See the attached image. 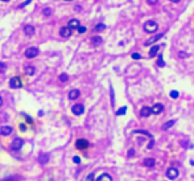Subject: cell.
Wrapping results in <instances>:
<instances>
[{
  "instance_id": "40",
  "label": "cell",
  "mask_w": 194,
  "mask_h": 181,
  "mask_svg": "<svg viewBox=\"0 0 194 181\" xmlns=\"http://www.w3.org/2000/svg\"><path fill=\"white\" fill-rule=\"evenodd\" d=\"M87 180H94V173H91L90 176H87Z\"/></svg>"
},
{
  "instance_id": "25",
  "label": "cell",
  "mask_w": 194,
  "mask_h": 181,
  "mask_svg": "<svg viewBox=\"0 0 194 181\" xmlns=\"http://www.w3.org/2000/svg\"><path fill=\"white\" fill-rule=\"evenodd\" d=\"M52 12H53V11H52V8H49V7H45L44 10H42V15L44 16H52Z\"/></svg>"
},
{
  "instance_id": "21",
  "label": "cell",
  "mask_w": 194,
  "mask_h": 181,
  "mask_svg": "<svg viewBox=\"0 0 194 181\" xmlns=\"http://www.w3.org/2000/svg\"><path fill=\"white\" fill-rule=\"evenodd\" d=\"M174 123H176V120H174V119H172V120H169V122H166L161 128H163L164 131H165V130H169L170 127H173V126H174Z\"/></svg>"
},
{
  "instance_id": "34",
  "label": "cell",
  "mask_w": 194,
  "mask_h": 181,
  "mask_svg": "<svg viewBox=\"0 0 194 181\" xmlns=\"http://www.w3.org/2000/svg\"><path fill=\"white\" fill-rule=\"evenodd\" d=\"M188 56H189V54L185 53V52H180V53H178V57H180V58H185V57H188Z\"/></svg>"
},
{
  "instance_id": "42",
  "label": "cell",
  "mask_w": 194,
  "mask_h": 181,
  "mask_svg": "<svg viewBox=\"0 0 194 181\" xmlns=\"http://www.w3.org/2000/svg\"><path fill=\"white\" fill-rule=\"evenodd\" d=\"M1 103H3V99H1V97H0V106H1Z\"/></svg>"
},
{
  "instance_id": "11",
  "label": "cell",
  "mask_w": 194,
  "mask_h": 181,
  "mask_svg": "<svg viewBox=\"0 0 194 181\" xmlns=\"http://www.w3.org/2000/svg\"><path fill=\"white\" fill-rule=\"evenodd\" d=\"M103 44V38L100 37V36H94V37H91V45L93 46H99V45Z\"/></svg>"
},
{
  "instance_id": "26",
  "label": "cell",
  "mask_w": 194,
  "mask_h": 181,
  "mask_svg": "<svg viewBox=\"0 0 194 181\" xmlns=\"http://www.w3.org/2000/svg\"><path fill=\"white\" fill-rule=\"evenodd\" d=\"M157 66H160V68L165 66V62H164V59H163V56H159V58H157Z\"/></svg>"
},
{
  "instance_id": "2",
  "label": "cell",
  "mask_w": 194,
  "mask_h": 181,
  "mask_svg": "<svg viewBox=\"0 0 194 181\" xmlns=\"http://www.w3.org/2000/svg\"><path fill=\"white\" fill-rule=\"evenodd\" d=\"M38 53H40L38 48H36V46H31V48H27V50H25L24 56L27 57V58H35L36 56H38Z\"/></svg>"
},
{
  "instance_id": "5",
  "label": "cell",
  "mask_w": 194,
  "mask_h": 181,
  "mask_svg": "<svg viewBox=\"0 0 194 181\" xmlns=\"http://www.w3.org/2000/svg\"><path fill=\"white\" fill-rule=\"evenodd\" d=\"M88 145H90V143H88L86 139H78V140L75 141V148L77 150H86V148H88Z\"/></svg>"
},
{
  "instance_id": "1",
  "label": "cell",
  "mask_w": 194,
  "mask_h": 181,
  "mask_svg": "<svg viewBox=\"0 0 194 181\" xmlns=\"http://www.w3.org/2000/svg\"><path fill=\"white\" fill-rule=\"evenodd\" d=\"M157 29H159L157 23L152 21V20H148V21L144 23V31L147 32V33H155Z\"/></svg>"
},
{
  "instance_id": "23",
  "label": "cell",
  "mask_w": 194,
  "mask_h": 181,
  "mask_svg": "<svg viewBox=\"0 0 194 181\" xmlns=\"http://www.w3.org/2000/svg\"><path fill=\"white\" fill-rule=\"evenodd\" d=\"M35 73H36V70L33 66H27V68H25V74L27 75H33Z\"/></svg>"
},
{
  "instance_id": "35",
  "label": "cell",
  "mask_w": 194,
  "mask_h": 181,
  "mask_svg": "<svg viewBox=\"0 0 194 181\" xmlns=\"http://www.w3.org/2000/svg\"><path fill=\"white\" fill-rule=\"evenodd\" d=\"M132 58H133V59H140L141 56L139 53H132Z\"/></svg>"
},
{
  "instance_id": "12",
  "label": "cell",
  "mask_w": 194,
  "mask_h": 181,
  "mask_svg": "<svg viewBox=\"0 0 194 181\" xmlns=\"http://www.w3.org/2000/svg\"><path fill=\"white\" fill-rule=\"evenodd\" d=\"M35 32H36V29H35V27L33 25H25L24 27V33H25V36H33L35 34Z\"/></svg>"
},
{
  "instance_id": "16",
  "label": "cell",
  "mask_w": 194,
  "mask_h": 181,
  "mask_svg": "<svg viewBox=\"0 0 194 181\" xmlns=\"http://www.w3.org/2000/svg\"><path fill=\"white\" fill-rule=\"evenodd\" d=\"M79 90H77V89H73V90H70V93H69V99H71V100H75V99H78L79 98Z\"/></svg>"
},
{
  "instance_id": "10",
  "label": "cell",
  "mask_w": 194,
  "mask_h": 181,
  "mask_svg": "<svg viewBox=\"0 0 194 181\" xmlns=\"http://www.w3.org/2000/svg\"><path fill=\"white\" fill-rule=\"evenodd\" d=\"M164 37V33H160V34H156V36H155V37H150L149 40H147L144 42V45L145 46H149V45H152V44H155V42H156V41H159L160 38H163Z\"/></svg>"
},
{
  "instance_id": "4",
  "label": "cell",
  "mask_w": 194,
  "mask_h": 181,
  "mask_svg": "<svg viewBox=\"0 0 194 181\" xmlns=\"http://www.w3.org/2000/svg\"><path fill=\"white\" fill-rule=\"evenodd\" d=\"M166 177L169 178V180H174V178H177V177H178V169L174 168V167L168 168V171H166Z\"/></svg>"
},
{
  "instance_id": "19",
  "label": "cell",
  "mask_w": 194,
  "mask_h": 181,
  "mask_svg": "<svg viewBox=\"0 0 194 181\" xmlns=\"http://www.w3.org/2000/svg\"><path fill=\"white\" fill-rule=\"evenodd\" d=\"M67 25H69V27H70L71 29H77L81 24H79V20H77V19H71V20L69 21V24H67Z\"/></svg>"
},
{
  "instance_id": "37",
  "label": "cell",
  "mask_w": 194,
  "mask_h": 181,
  "mask_svg": "<svg viewBox=\"0 0 194 181\" xmlns=\"http://www.w3.org/2000/svg\"><path fill=\"white\" fill-rule=\"evenodd\" d=\"M73 161H74L75 164H79V163H81V159H79L78 156H74L73 157Z\"/></svg>"
},
{
  "instance_id": "6",
  "label": "cell",
  "mask_w": 194,
  "mask_h": 181,
  "mask_svg": "<svg viewBox=\"0 0 194 181\" xmlns=\"http://www.w3.org/2000/svg\"><path fill=\"white\" fill-rule=\"evenodd\" d=\"M10 87H12V89H20V87H22L21 79H20L19 77H13V78H11V81H10Z\"/></svg>"
},
{
  "instance_id": "15",
  "label": "cell",
  "mask_w": 194,
  "mask_h": 181,
  "mask_svg": "<svg viewBox=\"0 0 194 181\" xmlns=\"http://www.w3.org/2000/svg\"><path fill=\"white\" fill-rule=\"evenodd\" d=\"M12 131H13L12 127H10V126H3V127L0 128V134L4 135V136H8Z\"/></svg>"
},
{
  "instance_id": "32",
  "label": "cell",
  "mask_w": 194,
  "mask_h": 181,
  "mask_svg": "<svg viewBox=\"0 0 194 181\" xmlns=\"http://www.w3.org/2000/svg\"><path fill=\"white\" fill-rule=\"evenodd\" d=\"M22 116H24V118L27 119V122H28L29 124H32V123H33V120H32V118H31V116H28V115H27V114H22Z\"/></svg>"
},
{
  "instance_id": "41",
  "label": "cell",
  "mask_w": 194,
  "mask_h": 181,
  "mask_svg": "<svg viewBox=\"0 0 194 181\" xmlns=\"http://www.w3.org/2000/svg\"><path fill=\"white\" fill-rule=\"evenodd\" d=\"M170 1H172V3H180L181 0H170Z\"/></svg>"
},
{
  "instance_id": "33",
  "label": "cell",
  "mask_w": 194,
  "mask_h": 181,
  "mask_svg": "<svg viewBox=\"0 0 194 181\" xmlns=\"http://www.w3.org/2000/svg\"><path fill=\"white\" fill-rule=\"evenodd\" d=\"M147 3L149 4V5H156V4L159 3V0H147Z\"/></svg>"
},
{
  "instance_id": "17",
  "label": "cell",
  "mask_w": 194,
  "mask_h": 181,
  "mask_svg": "<svg viewBox=\"0 0 194 181\" xmlns=\"http://www.w3.org/2000/svg\"><path fill=\"white\" fill-rule=\"evenodd\" d=\"M160 48H163V45H161V46H160V45H153V46L150 48V50H149V57H150V58H153V57L159 53Z\"/></svg>"
},
{
  "instance_id": "38",
  "label": "cell",
  "mask_w": 194,
  "mask_h": 181,
  "mask_svg": "<svg viewBox=\"0 0 194 181\" xmlns=\"http://www.w3.org/2000/svg\"><path fill=\"white\" fill-rule=\"evenodd\" d=\"M133 155H135V150H133V148H131V150L128 151V157H132Z\"/></svg>"
},
{
  "instance_id": "31",
  "label": "cell",
  "mask_w": 194,
  "mask_h": 181,
  "mask_svg": "<svg viewBox=\"0 0 194 181\" xmlns=\"http://www.w3.org/2000/svg\"><path fill=\"white\" fill-rule=\"evenodd\" d=\"M178 91H170V98H173V99H176V98H178Z\"/></svg>"
},
{
  "instance_id": "43",
  "label": "cell",
  "mask_w": 194,
  "mask_h": 181,
  "mask_svg": "<svg viewBox=\"0 0 194 181\" xmlns=\"http://www.w3.org/2000/svg\"><path fill=\"white\" fill-rule=\"evenodd\" d=\"M1 1H10V0H1Z\"/></svg>"
},
{
  "instance_id": "30",
  "label": "cell",
  "mask_w": 194,
  "mask_h": 181,
  "mask_svg": "<svg viewBox=\"0 0 194 181\" xmlns=\"http://www.w3.org/2000/svg\"><path fill=\"white\" fill-rule=\"evenodd\" d=\"M7 70V64L5 62H0V73H4Z\"/></svg>"
},
{
  "instance_id": "3",
  "label": "cell",
  "mask_w": 194,
  "mask_h": 181,
  "mask_svg": "<svg viewBox=\"0 0 194 181\" xmlns=\"http://www.w3.org/2000/svg\"><path fill=\"white\" fill-rule=\"evenodd\" d=\"M22 144H24V140L22 139H20V137H16L15 140L12 141V144H11V150L12 151H19L22 148Z\"/></svg>"
},
{
  "instance_id": "44",
  "label": "cell",
  "mask_w": 194,
  "mask_h": 181,
  "mask_svg": "<svg viewBox=\"0 0 194 181\" xmlns=\"http://www.w3.org/2000/svg\"><path fill=\"white\" fill-rule=\"evenodd\" d=\"M65 1H73V0H65Z\"/></svg>"
},
{
  "instance_id": "29",
  "label": "cell",
  "mask_w": 194,
  "mask_h": 181,
  "mask_svg": "<svg viewBox=\"0 0 194 181\" xmlns=\"http://www.w3.org/2000/svg\"><path fill=\"white\" fill-rule=\"evenodd\" d=\"M77 31H78V33H86L87 28H86V27H82V25H79L78 28H77Z\"/></svg>"
},
{
  "instance_id": "7",
  "label": "cell",
  "mask_w": 194,
  "mask_h": 181,
  "mask_svg": "<svg viewBox=\"0 0 194 181\" xmlns=\"http://www.w3.org/2000/svg\"><path fill=\"white\" fill-rule=\"evenodd\" d=\"M71 32H73V29L70 28L69 25H67V27H62V28L60 29L61 37H63V38H69L70 36H71Z\"/></svg>"
},
{
  "instance_id": "18",
  "label": "cell",
  "mask_w": 194,
  "mask_h": 181,
  "mask_svg": "<svg viewBox=\"0 0 194 181\" xmlns=\"http://www.w3.org/2000/svg\"><path fill=\"white\" fill-rule=\"evenodd\" d=\"M38 161H40V164H46L49 161V155L48 153H41L40 157H38Z\"/></svg>"
},
{
  "instance_id": "22",
  "label": "cell",
  "mask_w": 194,
  "mask_h": 181,
  "mask_svg": "<svg viewBox=\"0 0 194 181\" xmlns=\"http://www.w3.org/2000/svg\"><path fill=\"white\" fill-rule=\"evenodd\" d=\"M133 134H143V135H145V136H148L149 139H152V134H149V132L145 131V130H135Z\"/></svg>"
},
{
  "instance_id": "24",
  "label": "cell",
  "mask_w": 194,
  "mask_h": 181,
  "mask_svg": "<svg viewBox=\"0 0 194 181\" xmlns=\"http://www.w3.org/2000/svg\"><path fill=\"white\" fill-rule=\"evenodd\" d=\"M104 29H106V25L100 23V24H97V25H95L94 32H102V31H104Z\"/></svg>"
},
{
  "instance_id": "36",
  "label": "cell",
  "mask_w": 194,
  "mask_h": 181,
  "mask_svg": "<svg viewBox=\"0 0 194 181\" xmlns=\"http://www.w3.org/2000/svg\"><path fill=\"white\" fill-rule=\"evenodd\" d=\"M31 1H32V0H25L24 3H21V4H20V5H19V8H22V7H25V5H27V4H29V3H31Z\"/></svg>"
},
{
  "instance_id": "27",
  "label": "cell",
  "mask_w": 194,
  "mask_h": 181,
  "mask_svg": "<svg viewBox=\"0 0 194 181\" xmlns=\"http://www.w3.org/2000/svg\"><path fill=\"white\" fill-rule=\"evenodd\" d=\"M67 79H69V75L65 74V73H62V74L60 75V81H61V82H66Z\"/></svg>"
},
{
  "instance_id": "9",
  "label": "cell",
  "mask_w": 194,
  "mask_h": 181,
  "mask_svg": "<svg viewBox=\"0 0 194 181\" xmlns=\"http://www.w3.org/2000/svg\"><path fill=\"white\" fill-rule=\"evenodd\" d=\"M150 110H152V114H155V115H159V114H161L164 111V106L161 105V103H155L153 106L150 107Z\"/></svg>"
},
{
  "instance_id": "28",
  "label": "cell",
  "mask_w": 194,
  "mask_h": 181,
  "mask_svg": "<svg viewBox=\"0 0 194 181\" xmlns=\"http://www.w3.org/2000/svg\"><path fill=\"white\" fill-rule=\"evenodd\" d=\"M125 111H127V107H122V109H119L116 111V115H124Z\"/></svg>"
},
{
  "instance_id": "13",
  "label": "cell",
  "mask_w": 194,
  "mask_h": 181,
  "mask_svg": "<svg viewBox=\"0 0 194 181\" xmlns=\"http://www.w3.org/2000/svg\"><path fill=\"white\" fill-rule=\"evenodd\" d=\"M155 164H156V160L152 159V157H148V159L143 160V165L147 167V168H152V167H155Z\"/></svg>"
},
{
  "instance_id": "8",
  "label": "cell",
  "mask_w": 194,
  "mask_h": 181,
  "mask_svg": "<svg viewBox=\"0 0 194 181\" xmlns=\"http://www.w3.org/2000/svg\"><path fill=\"white\" fill-rule=\"evenodd\" d=\"M71 111L74 115H82L83 111H85V107H83V105H81V103H77V105H74V106L71 107Z\"/></svg>"
},
{
  "instance_id": "39",
  "label": "cell",
  "mask_w": 194,
  "mask_h": 181,
  "mask_svg": "<svg viewBox=\"0 0 194 181\" xmlns=\"http://www.w3.org/2000/svg\"><path fill=\"white\" fill-rule=\"evenodd\" d=\"M20 130H21V131H25V130H27V126L21 123V124H20Z\"/></svg>"
},
{
  "instance_id": "14",
  "label": "cell",
  "mask_w": 194,
  "mask_h": 181,
  "mask_svg": "<svg viewBox=\"0 0 194 181\" xmlns=\"http://www.w3.org/2000/svg\"><path fill=\"white\" fill-rule=\"evenodd\" d=\"M150 114H152V110H150V107H148V106H144L140 110V115L143 116V118H148Z\"/></svg>"
},
{
  "instance_id": "20",
  "label": "cell",
  "mask_w": 194,
  "mask_h": 181,
  "mask_svg": "<svg viewBox=\"0 0 194 181\" xmlns=\"http://www.w3.org/2000/svg\"><path fill=\"white\" fill-rule=\"evenodd\" d=\"M98 181H104V180H107V181H112V177L108 175V173H103L102 176H99V177L97 178Z\"/></svg>"
}]
</instances>
